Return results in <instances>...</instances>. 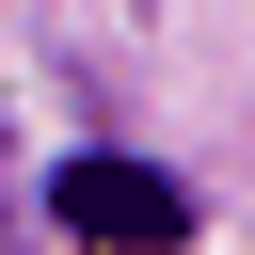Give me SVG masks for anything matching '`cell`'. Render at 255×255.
<instances>
[{"instance_id":"cell-1","label":"cell","mask_w":255,"mask_h":255,"mask_svg":"<svg viewBox=\"0 0 255 255\" xmlns=\"http://www.w3.org/2000/svg\"><path fill=\"white\" fill-rule=\"evenodd\" d=\"M48 223H64V239L143 255V239H191V191H175L159 159H64V175H48Z\"/></svg>"}]
</instances>
